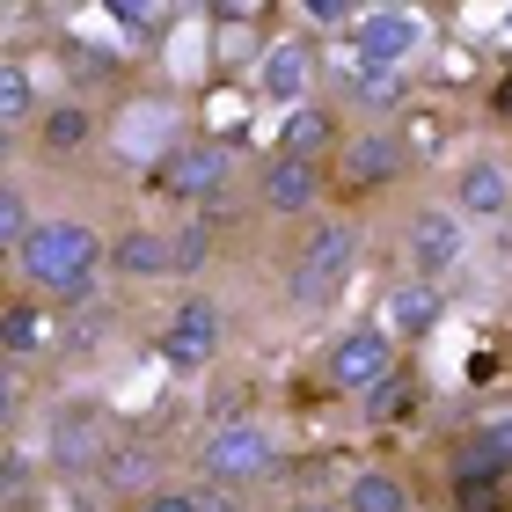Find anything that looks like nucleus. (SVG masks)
Instances as JSON below:
<instances>
[{
    "mask_svg": "<svg viewBox=\"0 0 512 512\" xmlns=\"http://www.w3.org/2000/svg\"><path fill=\"white\" fill-rule=\"evenodd\" d=\"M15 256H22V278H30V286L59 293V300H81L88 286H96V256H103V242H96V227H88V220L59 213V220H37L30 242H22Z\"/></svg>",
    "mask_w": 512,
    "mask_h": 512,
    "instance_id": "nucleus-1",
    "label": "nucleus"
},
{
    "mask_svg": "<svg viewBox=\"0 0 512 512\" xmlns=\"http://www.w3.org/2000/svg\"><path fill=\"white\" fill-rule=\"evenodd\" d=\"M278 469V447L264 425H249V417H227L198 439V483H213V491H249V483H264Z\"/></svg>",
    "mask_w": 512,
    "mask_h": 512,
    "instance_id": "nucleus-2",
    "label": "nucleus"
},
{
    "mask_svg": "<svg viewBox=\"0 0 512 512\" xmlns=\"http://www.w3.org/2000/svg\"><path fill=\"white\" fill-rule=\"evenodd\" d=\"M352 256H359V227L352 220H322L308 242H300L293 256V278H286V293L300 300V308H322L337 286H344V271H352Z\"/></svg>",
    "mask_w": 512,
    "mask_h": 512,
    "instance_id": "nucleus-3",
    "label": "nucleus"
},
{
    "mask_svg": "<svg viewBox=\"0 0 512 512\" xmlns=\"http://www.w3.org/2000/svg\"><path fill=\"white\" fill-rule=\"evenodd\" d=\"M395 374V337L381 330V322H366V330H344L330 344V381L344 395H366V388H381Z\"/></svg>",
    "mask_w": 512,
    "mask_h": 512,
    "instance_id": "nucleus-4",
    "label": "nucleus"
},
{
    "mask_svg": "<svg viewBox=\"0 0 512 512\" xmlns=\"http://www.w3.org/2000/svg\"><path fill=\"white\" fill-rule=\"evenodd\" d=\"M425 37L410 8H359V66H403Z\"/></svg>",
    "mask_w": 512,
    "mask_h": 512,
    "instance_id": "nucleus-5",
    "label": "nucleus"
},
{
    "mask_svg": "<svg viewBox=\"0 0 512 512\" xmlns=\"http://www.w3.org/2000/svg\"><path fill=\"white\" fill-rule=\"evenodd\" d=\"M256 198H264V213L300 220V213H315V198H322V169H315V161L278 154L271 169H264V183H256Z\"/></svg>",
    "mask_w": 512,
    "mask_h": 512,
    "instance_id": "nucleus-6",
    "label": "nucleus"
},
{
    "mask_svg": "<svg viewBox=\"0 0 512 512\" xmlns=\"http://www.w3.org/2000/svg\"><path fill=\"white\" fill-rule=\"evenodd\" d=\"M337 169H344V183H352V191H381V183H395V176L410 169V147H403L395 132H359L352 147H344Z\"/></svg>",
    "mask_w": 512,
    "mask_h": 512,
    "instance_id": "nucleus-7",
    "label": "nucleus"
},
{
    "mask_svg": "<svg viewBox=\"0 0 512 512\" xmlns=\"http://www.w3.org/2000/svg\"><path fill=\"white\" fill-rule=\"evenodd\" d=\"M161 352H169V366H205L220 352V308L213 300H183L176 322L161 330Z\"/></svg>",
    "mask_w": 512,
    "mask_h": 512,
    "instance_id": "nucleus-8",
    "label": "nucleus"
},
{
    "mask_svg": "<svg viewBox=\"0 0 512 512\" xmlns=\"http://www.w3.org/2000/svg\"><path fill=\"white\" fill-rule=\"evenodd\" d=\"M454 198H461V213H476V220H498L505 205H512V161H498V154H476V161H461V176H454Z\"/></svg>",
    "mask_w": 512,
    "mask_h": 512,
    "instance_id": "nucleus-9",
    "label": "nucleus"
},
{
    "mask_svg": "<svg viewBox=\"0 0 512 512\" xmlns=\"http://www.w3.org/2000/svg\"><path fill=\"white\" fill-rule=\"evenodd\" d=\"M220 183H227V147H183L161 169V191H176V198H213Z\"/></svg>",
    "mask_w": 512,
    "mask_h": 512,
    "instance_id": "nucleus-10",
    "label": "nucleus"
},
{
    "mask_svg": "<svg viewBox=\"0 0 512 512\" xmlns=\"http://www.w3.org/2000/svg\"><path fill=\"white\" fill-rule=\"evenodd\" d=\"M110 271H118V278H161V271H176L169 235H161V227H132V235H118V242H110Z\"/></svg>",
    "mask_w": 512,
    "mask_h": 512,
    "instance_id": "nucleus-11",
    "label": "nucleus"
},
{
    "mask_svg": "<svg viewBox=\"0 0 512 512\" xmlns=\"http://www.w3.org/2000/svg\"><path fill=\"white\" fill-rule=\"evenodd\" d=\"M103 483H110V491H118V498H154L161 491V454L154 447H110L103 454Z\"/></svg>",
    "mask_w": 512,
    "mask_h": 512,
    "instance_id": "nucleus-12",
    "label": "nucleus"
},
{
    "mask_svg": "<svg viewBox=\"0 0 512 512\" xmlns=\"http://www.w3.org/2000/svg\"><path fill=\"white\" fill-rule=\"evenodd\" d=\"M512 469V417H491L461 439V476H505Z\"/></svg>",
    "mask_w": 512,
    "mask_h": 512,
    "instance_id": "nucleus-13",
    "label": "nucleus"
},
{
    "mask_svg": "<svg viewBox=\"0 0 512 512\" xmlns=\"http://www.w3.org/2000/svg\"><path fill=\"white\" fill-rule=\"evenodd\" d=\"M410 256H417V271H447L454 256H461L454 213H417V220H410Z\"/></svg>",
    "mask_w": 512,
    "mask_h": 512,
    "instance_id": "nucleus-14",
    "label": "nucleus"
},
{
    "mask_svg": "<svg viewBox=\"0 0 512 512\" xmlns=\"http://www.w3.org/2000/svg\"><path fill=\"white\" fill-rule=\"evenodd\" d=\"M52 461H59V469H103V432H96V417L66 410L59 432H52Z\"/></svg>",
    "mask_w": 512,
    "mask_h": 512,
    "instance_id": "nucleus-15",
    "label": "nucleus"
},
{
    "mask_svg": "<svg viewBox=\"0 0 512 512\" xmlns=\"http://www.w3.org/2000/svg\"><path fill=\"white\" fill-rule=\"evenodd\" d=\"M344 512H410V491L388 469H359L352 491H344Z\"/></svg>",
    "mask_w": 512,
    "mask_h": 512,
    "instance_id": "nucleus-16",
    "label": "nucleus"
},
{
    "mask_svg": "<svg viewBox=\"0 0 512 512\" xmlns=\"http://www.w3.org/2000/svg\"><path fill=\"white\" fill-rule=\"evenodd\" d=\"M264 96H278V103H300V96H308V44H271V59H264Z\"/></svg>",
    "mask_w": 512,
    "mask_h": 512,
    "instance_id": "nucleus-17",
    "label": "nucleus"
},
{
    "mask_svg": "<svg viewBox=\"0 0 512 512\" xmlns=\"http://www.w3.org/2000/svg\"><path fill=\"white\" fill-rule=\"evenodd\" d=\"M388 322H395V337L432 330V322H439V293H432V286H395V293H388Z\"/></svg>",
    "mask_w": 512,
    "mask_h": 512,
    "instance_id": "nucleus-18",
    "label": "nucleus"
},
{
    "mask_svg": "<svg viewBox=\"0 0 512 512\" xmlns=\"http://www.w3.org/2000/svg\"><path fill=\"white\" fill-rule=\"evenodd\" d=\"M352 103H359V110H388V103H403V66H359Z\"/></svg>",
    "mask_w": 512,
    "mask_h": 512,
    "instance_id": "nucleus-19",
    "label": "nucleus"
},
{
    "mask_svg": "<svg viewBox=\"0 0 512 512\" xmlns=\"http://www.w3.org/2000/svg\"><path fill=\"white\" fill-rule=\"evenodd\" d=\"M88 132H96V118H88L81 103H59L52 118H44V147H52V154H66V147H81Z\"/></svg>",
    "mask_w": 512,
    "mask_h": 512,
    "instance_id": "nucleus-20",
    "label": "nucleus"
},
{
    "mask_svg": "<svg viewBox=\"0 0 512 512\" xmlns=\"http://www.w3.org/2000/svg\"><path fill=\"white\" fill-rule=\"evenodd\" d=\"M322 139H330V118H322V110H293V118H286V147H278V154L308 161V154L322 147Z\"/></svg>",
    "mask_w": 512,
    "mask_h": 512,
    "instance_id": "nucleus-21",
    "label": "nucleus"
},
{
    "mask_svg": "<svg viewBox=\"0 0 512 512\" xmlns=\"http://www.w3.org/2000/svg\"><path fill=\"white\" fill-rule=\"evenodd\" d=\"M30 198H22L15 191V183H0V249H22V242H30Z\"/></svg>",
    "mask_w": 512,
    "mask_h": 512,
    "instance_id": "nucleus-22",
    "label": "nucleus"
},
{
    "mask_svg": "<svg viewBox=\"0 0 512 512\" xmlns=\"http://www.w3.org/2000/svg\"><path fill=\"white\" fill-rule=\"evenodd\" d=\"M30 103H37V88L22 66H0V125H22L30 118Z\"/></svg>",
    "mask_w": 512,
    "mask_h": 512,
    "instance_id": "nucleus-23",
    "label": "nucleus"
},
{
    "mask_svg": "<svg viewBox=\"0 0 512 512\" xmlns=\"http://www.w3.org/2000/svg\"><path fill=\"white\" fill-rule=\"evenodd\" d=\"M366 410L374 417H403L410 410V374H388L381 388H366Z\"/></svg>",
    "mask_w": 512,
    "mask_h": 512,
    "instance_id": "nucleus-24",
    "label": "nucleus"
},
{
    "mask_svg": "<svg viewBox=\"0 0 512 512\" xmlns=\"http://www.w3.org/2000/svg\"><path fill=\"white\" fill-rule=\"evenodd\" d=\"M205 249H213V235H205V220H191L183 235L169 242V256H176V271H198L205 264Z\"/></svg>",
    "mask_w": 512,
    "mask_h": 512,
    "instance_id": "nucleus-25",
    "label": "nucleus"
},
{
    "mask_svg": "<svg viewBox=\"0 0 512 512\" xmlns=\"http://www.w3.org/2000/svg\"><path fill=\"white\" fill-rule=\"evenodd\" d=\"M454 505H461V512H505L498 483H483V476H461V483H454Z\"/></svg>",
    "mask_w": 512,
    "mask_h": 512,
    "instance_id": "nucleus-26",
    "label": "nucleus"
},
{
    "mask_svg": "<svg viewBox=\"0 0 512 512\" xmlns=\"http://www.w3.org/2000/svg\"><path fill=\"white\" fill-rule=\"evenodd\" d=\"M139 512H198L191 491H154V498H139Z\"/></svg>",
    "mask_w": 512,
    "mask_h": 512,
    "instance_id": "nucleus-27",
    "label": "nucleus"
},
{
    "mask_svg": "<svg viewBox=\"0 0 512 512\" xmlns=\"http://www.w3.org/2000/svg\"><path fill=\"white\" fill-rule=\"evenodd\" d=\"M15 410H22V388H15V374H0V432L15 425Z\"/></svg>",
    "mask_w": 512,
    "mask_h": 512,
    "instance_id": "nucleus-28",
    "label": "nucleus"
},
{
    "mask_svg": "<svg viewBox=\"0 0 512 512\" xmlns=\"http://www.w3.org/2000/svg\"><path fill=\"white\" fill-rule=\"evenodd\" d=\"M308 15H315V22H330V30H337V22H359V8H344V0H315Z\"/></svg>",
    "mask_w": 512,
    "mask_h": 512,
    "instance_id": "nucleus-29",
    "label": "nucleus"
},
{
    "mask_svg": "<svg viewBox=\"0 0 512 512\" xmlns=\"http://www.w3.org/2000/svg\"><path fill=\"white\" fill-rule=\"evenodd\" d=\"M191 498H198V512H235V491H213V483H198Z\"/></svg>",
    "mask_w": 512,
    "mask_h": 512,
    "instance_id": "nucleus-30",
    "label": "nucleus"
},
{
    "mask_svg": "<svg viewBox=\"0 0 512 512\" xmlns=\"http://www.w3.org/2000/svg\"><path fill=\"white\" fill-rule=\"evenodd\" d=\"M286 512H344V505H337V498H293Z\"/></svg>",
    "mask_w": 512,
    "mask_h": 512,
    "instance_id": "nucleus-31",
    "label": "nucleus"
},
{
    "mask_svg": "<svg viewBox=\"0 0 512 512\" xmlns=\"http://www.w3.org/2000/svg\"><path fill=\"white\" fill-rule=\"evenodd\" d=\"M15 483H22V469H15L8 454H0V491H15Z\"/></svg>",
    "mask_w": 512,
    "mask_h": 512,
    "instance_id": "nucleus-32",
    "label": "nucleus"
},
{
    "mask_svg": "<svg viewBox=\"0 0 512 512\" xmlns=\"http://www.w3.org/2000/svg\"><path fill=\"white\" fill-rule=\"evenodd\" d=\"M498 118H512V74L498 81Z\"/></svg>",
    "mask_w": 512,
    "mask_h": 512,
    "instance_id": "nucleus-33",
    "label": "nucleus"
}]
</instances>
